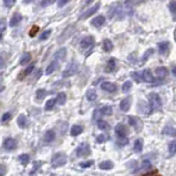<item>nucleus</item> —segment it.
<instances>
[{"label":"nucleus","instance_id":"79ce46f5","mask_svg":"<svg viewBox=\"0 0 176 176\" xmlns=\"http://www.w3.org/2000/svg\"><path fill=\"white\" fill-rule=\"evenodd\" d=\"M129 143V139L126 137H119L117 139V144L120 145V146H123V145H126Z\"/></svg>","mask_w":176,"mask_h":176},{"label":"nucleus","instance_id":"4be33fe9","mask_svg":"<svg viewBox=\"0 0 176 176\" xmlns=\"http://www.w3.org/2000/svg\"><path fill=\"white\" fill-rule=\"evenodd\" d=\"M56 68H58V61L54 60V61H52L51 63L48 66V68L46 69V74H48V76L51 74L52 72H54V70H56Z\"/></svg>","mask_w":176,"mask_h":176},{"label":"nucleus","instance_id":"393cba45","mask_svg":"<svg viewBox=\"0 0 176 176\" xmlns=\"http://www.w3.org/2000/svg\"><path fill=\"white\" fill-rule=\"evenodd\" d=\"M143 1H144V0H126L124 6L127 8H132V7H134V6H137V5H139V3H142Z\"/></svg>","mask_w":176,"mask_h":176},{"label":"nucleus","instance_id":"dca6fc26","mask_svg":"<svg viewBox=\"0 0 176 176\" xmlns=\"http://www.w3.org/2000/svg\"><path fill=\"white\" fill-rule=\"evenodd\" d=\"M116 69V60L115 59H110L106 64V68H105V71L106 72H113L115 71Z\"/></svg>","mask_w":176,"mask_h":176},{"label":"nucleus","instance_id":"9b49d317","mask_svg":"<svg viewBox=\"0 0 176 176\" xmlns=\"http://www.w3.org/2000/svg\"><path fill=\"white\" fill-rule=\"evenodd\" d=\"M131 103H132V99L130 98V96H127V98H125L124 100H122V102L120 103V108L122 111H124V112H126V111L130 110L131 108Z\"/></svg>","mask_w":176,"mask_h":176},{"label":"nucleus","instance_id":"09e8293b","mask_svg":"<svg viewBox=\"0 0 176 176\" xmlns=\"http://www.w3.org/2000/svg\"><path fill=\"white\" fill-rule=\"evenodd\" d=\"M169 11H171L173 15H175V12H176V2L175 1L169 2Z\"/></svg>","mask_w":176,"mask_h":176},{"label":"nucleus","instance_id":"f704fd0d","mask_svg":"<svg viewBox=\"0 0 176 176\" xmlns=\"http://www.w3.org/2000/svg\"><path fill=\"white\" fill-rule=\"evenodd\" d=\"M33 69H34V66H33V64H31V66H29L27 69H26L25 71L22 72V74H21V76H20V79H23L26 76H28V74H30L32 71H33Z\"/></svg>","mask_w":176,"mask_h":176},{"label":"nucleus","instance_id":"49530a36","mask_svg":"<svg viewBox=\"0 0 176 176\" xmlns=\"http://www.w3.org/2000/svg\"><path fill=\"white\" fill-rule=\"evenodd\" d=\"M7 174V166L5 164H0V176H5Z\"/></svg>","mask_w":176,"mask_h":176},{"label":"nucleus","instance_id":"a18cd8bd","mask_svg":"<svg viewBox=\"0 0 176 176\" xmlns=\"http://www.w3.org/2000/svg\"><path fill=\"white\" fill-rule=\"evenodd\" d=\"M38 31H39V27H37V26H33V27L31 28V30H30V32H29L30 37H34V36L37 34Z\"/></svg>","mask_w":176,"mask_h":176},{"label":"nucleus","instance_id":"a878e982","mask_svg":"<svg viewBox=\"0 0 176 176\" xmlns=\"http://www.w3.org/2000/svg\"><path fill=\"white\" fill-rule=\"evenodd\" d=\"M98 127L100 129V130H103V131H106L110 129V124H109L106 121L104 120H99L98 121Z\"/></svg>","mask_w":176,"mask_h":176},{"label":"nucleus","instance_id":"ea45409f","mask_svg":"<svg viewBox=\"0 0 176 176\" xmlns=\"http://www.w3.org/2000/svg\"><path fill=\"white\" fill-rule=\"evenodd\" d=\"M131 76L136 81L137 83L142 82V78H141V74H139V72H132V73H131Z\"/></svg>","mask_w":176,"mask_h":176},{"label":"nucleus","instance_id":"1a4fd4ad","mask_svg":"<svg viewBox=\"0 0 176 176\" xmlns=\"http://www.w3.org/2000/svg\"><path fill=\"white\" fill-rule=\"evenodd\" d=\"M99 8H100V3H96V5H94L92 8H90L89 10H86V12L83 13V15L81 16V19L84 20V19H88L89 17H91V16L93 15V13H95L96 11L99 10Z\"/></svg>","mask_w":176,"mask_h":176},{"label":"nucleus","instance_id":"c9c22d12","mask_svg":"<svg viewBox=\"0 0 176 176\" xmlns=\"http://www.w3.org/2000/svg\"><path fill=\"white\" fill-rule=\"evenodd\" d=\"M131 89H132V82H131V81H126V82L122 86L123 92H129Z\"/></svg>","mask_w":176,"mask_h":176},{"label":"nucleus","instance_id":"6e6552de","mask_svg":"<svg viewBox=\"0 0 176 176\" xmlns=\"http://www.w3.org/2000/svg\"><path fill=\"white\" fill-rule=\"evenodd\" d=\"M93 44H94V39H93V37H86L84 39L81 40L80 42V46L81 49H89V48H91V46H93Z\"/></svg>","mask_w":176,"mask_h":176},{"label":"nucleus","instance_id":"5fc2aeb1","mask_svg":"<svg viewBox=\"0 0 176 176\" xmlns=\"http://www.w3.org/2000/svg\"><path fill=\"white\" fill-rule=\"evenodd\" d=\"M142 176H162L161 174H159L157 172H153V173H147V174H144V175Z\"/></svg>","mask_w":176,"mask_h":176},{"label":"nucleus","instance_id":"4d7b16f0","mask_svg":"<svg viewBox=\"0 0 176 176\" xmlns=\"http://www.w3.org/2000/svg\"><path fill=\"white\" fill-rule=\"evenodd\" d=\"M31 1H32V0H23V2H25V3H30Z\"/></svg>","mask_w":176,"mask_h":176},{"label":"nucleus","instance_id":"6e6d98bb","mask_svg":"<svg viewBox=\"0 0 176 176\" xmlns=\"http://www.w3.org/2000/svg\"><path fill=\"white\" fill-rule=\"evenodd\" d=\"M5 66V60H3L1 56H0V69H2Z\"/></svg>","mask_w":176,"mask_h":176},{"label":"nucleus","instance_id":"7c9ffc66","mask_svg":"<svg viewBox=\"0 0 176 176\" xmlns=\"http://www.w3.org/2000/svg\"><path fill=\"white\" fill-rule=\"evenodd\" d=\"M46 95H48V92L46 90H43V89H39L36 92V96H37L38 100H42L43 98H46Z\"/></svg>","mask_w":176,"mask_h":176},{"label":"nucleus","instance_id":"39448f33","mask_svg":"<svg viewBox=\"0 0 176 176\" xmlns=\"http://www.w3.org/2000/svg\"><path fill=\"white\" fill-rule=\"evenodd\" d=\"M3 149L6 151H15L17 149V141L12 137H8V139H5V142H3Z\"/></svg>","mask_w":176,"mask_h":176},{"label":"nucleus","instance_id":"cd10ccee","mask_svg":"<svg viewBox=\"0 0 176 176\" xmlns=\"http://www.w3.org/2000/svg\"><path fill=\"white\" fill-rule=\"evenodd\" d=\"M163 133L165 135H169V136H172L174 137L175 136V129L172 126H166V127H164V130H163Z\"/></svg>","mask_w":176,"mask_h":176},{"label":"nucleus","instance_id":"c85d7f7f","mask_svg":"<svg viewBox=\"0 0 176 176\" xmlns=\"http://www.w3.org/2000/svg\"><path fill=\"white\" fill-rule=\"evenodd\" d=\"M96 92L95 90H89L88 92H86V99H88L89 101H95L96 100Z\"/></svg>","mask_w":176,"mask_h":176},{"label":"nucleus","instance_id":"473e14b6","mask_svg":"<svg viewBox=\"0 0 176 176\" xmlns=\"http://www.w3.org/2000/svg\"><path fill=\"white\" fill-rule=\"evenodd\" d=\"M30 59H31V56H30L29 53H25L21 56V59H20V64H21V66H25V64H27L28 62L30 61Z\"/></svg>","mask_w":176,"mask_h":176},{"label":"nucleus","instance_id":"2f4dec72","mask_svg":"<svg viewBox=\"0 0 176 176\" xmlns=\"http://www.w3.org/2000/svg\"><path fill=\"white\" fill-rule=\"evenodd\" d=\"M19 161H20V163L22 164V165H28V163H29V161H30V156L28 154H21L19 156Z\"/></svg>","mask_w":176,"mask_h":176},{"label":"nucleus","instance_id":"13d9d810","mask_svg":"<svg viewBox=\"0 0 176 176\" xmlns=\"http://www.w3.org/2000/svg\"><path fill=\"white\" fill-rule=\"evenodd\" d=\"M173 76H176V71H175V66L173 68Z\"/></svg>","mask_w":176,"mask_h":176},{"label":"nucleus","instance_id":"8fccbe9b","mask_svg":"<svg viewBox=\"0 0 176 176\" xmlns=\"http://www.w3.org/2000/svg\"><path fill=\"white\" fill-rule=\"evenodd\" d=\"M10 119H11V113L7 112V113H5V114L2 115V119H1V120H2V122H8Z\"/></svg>","mask_w":176,"mask_h":176},{"label":"nucleus","instance_id":"f8f14e48","mask_svg":"<svg viewBox=\"0 0 176 176\" xmlns=\"http://www.w3.org/2000/svg\"><path fill=\"white\" fill-rule=\"evenodd\" d=\"M104 22H105V18L103 17V16H98V17H95L91 21V23H92V26H94V27L99 28L104 25Z\"/></svg>","mask_w":176,"mask_h":176},{"label":"nucleus","instance_id":"a19ab883","mask_svg":"<svg viewBox=\"0 0 176 176\" xmlns=\"http://www.w3.org/2000/svg\"><path fill=\"white\" fill-rule=\"evenodd\" d=\"M93 163H94L93 161H88V162H82V163H80L79 165H80L81 167H83V169H88V167L92 166Z\"/></svg>","mask_w":176,"mask_h":176},{"label":"nucleus","instance_id":"c756f323","mask_svg":"<svg viewBox=\"0 0 176 176\" xmlns=\"http://www.w3.org/2000/svg\"><path fill=\"white\" fill-rule=\"evenodd\" d=\"M100 113L103 115H111L112 114V106H110V105H105V106L101 108Z\"/></svg>","mask_w":176,"mask_h":176},{"label":"nucleus","instance_id":"aec40b11","mask_svg":"<svg viewBox=\"0 0 176 176\" xmlns=\"http://www.w3.org/2000/svg\"><path fill=\"white\" fill-rule=\"evenodd\" d=\"M167 73H169V70L166 68H164V66H159V68H157L155 70V74L161 79L165 78L167 76Z\"/></svg>","mask_w":176,"mask_h":176},{"label":"nucleus","instance_id":"412c9836","mask_svg":"<svg viewBox=\"0 0 176 176\" xmlns=\"http://www.w3.org/2000/svg\"><path fill=\"white\" fill-rule=\"evenodd\" d=\"M82 132H83V127L80 126V125H73L71 131H70V134H71L72 136H78V135L81 134Z\"/></svg>","mask_w":176,"mask_h":176},{"label":"nucleus","instance_id":"de8ad7c7","mask_svg":"<svg viewBox=\"0 0 176 176\" xmlns=\"http://www.w3.org/2000/svg\"><path fill=\"white\" fill-rule=\"evenodd\" d=\"M16 0H3V3L7 8H11L13 5H15Z\"/></svg>","mask_w":176,"mask_h":176},{"label":"nucleus","instance_id":"c03bdc74","mask_svg":"<svg viewBox=\"0 0 176 176\" xmlns=\"http://www.w3.org/2000/svg\"><path fill=\"white\" fill-rule=\"evenodd\" d=\"M137 119L134 116H129V123H130V125H132V126H136L137 125Z\"/></svg>","mask_w":176,"mask_h":176},{"label":"nucleus","instance_id":"f03ea898","mask_svg":"<svg viewBox=\"0 0 176 176\" xmlns=\"http://www.w3.org/2000/svg\"><path fill=\"white\" fill-rule=\"evenodd\" d=\"M149 110L151 111H159L162 108V100L157 93H151L149 95Z\"/></svg>","mask_w":176,"mask_h":176},{"label":"nucleus","instance_id":"e433bc0d","mask_svg":"<svg viewBox=\"0 0 176 176\" xmlns=\"http://www.w3.org/2000/svg\"><path fill=\"white\" fill-rule=\"evenodd\" d=\"M169 153H171L172 155L175 154V151H176V142H175V139H173L171 143L169 144Z\"/></svg>","mask_w":176,"mask_h":176},{"label":"nucleus","instance_id":"a211bd4d","mask_svg":"<svg viewBox=\"0 0 176 176\" xmlns=\"http://www.w3.org/2000/svg\"><path fill=\"white\" fill-rule=\"evenodd\" d=\"M17 124L19 125V127H21V129H25V127L27 126L28 120H27V117H26V115L20 114L19 116H18V119H17Z\"/></svg>","mask_w":176,"mask_h":176},{"label":"nucleus","instance_id":"f3484780","mask_svg":"<svg viewBox=\"0 0 176 176\" xmlns=\"http://www.w3.org/2000/svg\"><path fill=\"white\" fill-rule=\"evenodd\" d=\"M99 167H100L101 169H104V171H109V169H112L113 167H114V164L111 161H104L99 164Z\"/></svg>","mask_w":176,"mask_h":176},{"label":"nucleus","instance_id":"7ed1b4c3","mask_svg":"<svg viewBox=\"0 0 176 176\" xmlns=\"http://www.w3.org/2000/svg\"><path fill=\"white\" fill-rule=\"evenodd\" d=\"M79 71V64L78 63H70L68 66H66V69L63 71V73H62V76L63 78H69V76H74L76 73H78Z\"/></svg>","mask_w":176,"mask_h":176},{"label":"nucleus","instance_id":"bf43d9fd","mask_svg":"<svg viewBox=\"0 0 176 176\" xmlns=\"http://www.w3.org/2000/svg\"><path fill=\"white\" fill-rule=\"evenodd\" d=\"M1 39H2V36H1V34H0V41H1Z\"/></svg>","mask_w":176,"mask_h":176},{"label":"nucleus","instance_id":"3c124183","mask_svg":"<svg viewBox=\"0 0 176 176\" xmlns=\"http://www.w3.org/2000/svg\"><path fill=\"white\" fill-rule=\"evenodd\" d=\"M6 20L5 19H1L0 20V32H2L3 30L6 29Z\"/></svg>","mask_w":176,"mask_h":176},{"label":"nucleus","instance_id":"0eeeda50","mask_svg":"<svg viewBox=\"0 0 176 176\" xmlns=\"http://www.w3.org/2000/svg\"><path fill=\"white\" fill-rule=\"evenodd\" d=\"M139 74H141L142 81H145V82H147V83H152V82H154V76H153V74H152V72L149 71V69L143 70Z\"/></svg>","mask_w":176,"mask_h":176},{"label":"nucleus","instance_id":"5701e85b","mask_svg":"<svg viewBox=\"0 0 176 176\" xmlns=\"http://www.w3.org/2000/svg\"><path fill=\"white\" fill-rule=\"evenodd\" d=\"M143 149V141L141 139H137L134 143V147H133V151L135 153H139V152Z\"/></svg>","mask_w":176,"mask_h":176},{"label":"nucleus","instance_id":"2eb2a0df","mask_svg":"<svg viewBox=\"0 0 176 176\" xmlns=\"http://www.w3.org/2000/svg\"><path fill=\"white\" fill-rule=\"evenodd\" d=\"M21 19H22V17H21V15L20 13H18V12H16L15 15L12 16V18L10 19V27H16L17 25H19V22L21 21Z\"/></svg>","mask_w":176,"mask_h":176},{"label":"nucleus","instance_id":"37998d69","mask_svg":"<svg viewBox=\"0 0 176 176\" xmlns=\"http://www.w3.org/2000/svg\"><path fill=\"white\" fill-rule=\"evenodd\" d=\"M50 34H51V30H46V31H44L43 33L40 36V40H42V41H43V40H46L50 37Z\"/></svg>","mask_w":176,"mask_h":176},{"label":"nucleus","instance_id":"58836bf2","mask_svg":"<svg viewBox=\"0 0 176 176\" xmlns=\"http://www.w3.org/2000/svg\"><path fill=\"white\" fill-rule=\"evenodd\" d=\"M153 53H154V50H153V49H149V50H147V51L144 53V56H143L142 61H143V62H145V61H146V60H147V59H149V56H151Z\"/></svg>","mask_w":176,"mask_h":176},{"label":"nucleus","instance_id":"20e7f679","mask_svg":"<svg viewBox=\"0 0 176 176\" xmlns=\"http://www.w3.org/2000/svg\"><path fill=\"white\" fill-rule=\"evenodd\" d=\"M90 153H91V149L88 143H82V144L76 149V155H78L79 157H86V156H88Z\"/></svg>","mask_w":176,"mask_h":176},{"label":"nucleus","instance_id":"423d86ee","mask_svg":"<svg viewBox=\"0 0 176 176\" xmlns=\"http://www.w3.org/2000/svg\"><path fill=\"white\" fill-rule=\"evenodd\" d=\"M115 133H116V135L119 137H126V135L129 134V130H127V127L124 124L120 123L115 127Z\"/></svg>","mask_w":176,"mask_h":176},{"label":"nucleus","instance_id":"864d4df0","mask_svg":"<svg viewBox=\"0 0 176 176\" xmlns=\"http://www.w3.org/2000/svg\"><path fill=\"white\" fill-rule=\"evenodd\" d=\"M143 165H144V166H143V169H151V163H149V162L145 161L144 163H143Z\"/></svg>","mask_w":176,"mask_h":176},{"label":"nucleus","instance_id":"ddd939ff","mask_svg":"<svg viewBox=\"0 0 176 176\" xmlns=\"http://www.w3.org/2000/svg\"><path fill=\"white\" fill-rule=\"evenodd\" d=\"M54 139H56V132H54L53 130L46 131V134H44V141H46V143H51L54 141Z\"/></svg>","mask_w":176,"mask_h":176},{"label":"nucleus","instance_id":"b1692460","mask_svg":"<svg viewBox=\"0 0 176 176\" xmlns=\"http://www.w3.org/2000/svg\"><path fill=\"white\" fill-rule=\"evenodd\" d=\"M103 49H104V51H106V52L112 51L113 43H112V41H111L110 39H105L104 41H103Z\"/></svg>","mask_w":176,"mask_h":176},{"label":"nucleus","instance_id":"4c0bfd02","mask_svg":"<svg viewBox=\"0 0 176 176\" xmlns=\"http://www.w3.org/2000/svg\"><path fill=\"white\" fill-rule=\"evenodd\" d=\"M108 139H109V136H108V135L100 134L98 137H96V142H98V143H104V142H106Z\"/></svg>","mask_w":176,"mask_h":176},{"label":"nucleus","instance_id":"bb28decb","mask_svg":"<svg viewBox=\"0 0 176 176\" xmlns=\"http://www.w3.org/2000/svg\"><path fill=\"white\" fill-rule=\"evenodd\" d=\"M66 93H63V92L59 93V94H58V98L56 99V102L58 103V104H60V105H63L64 103H66Z\"/></svg>","mask_w":176,"mask_h":176},{"label":"nucleus","instance_id":"f257e3e1","mask_svg":"<svg viewBox=\"0 0 176 176\" xmlns=\"http://www.w3.org/2000/svg\"><path fill=\"white\" fill-rule=\"evenodd\" d=\"M66 161H68V157H66V153H63V152H59V153H56V154L52 156L51 164L53 167H60V166L66 165Z\"/></svg>","mask_w":176,"mask_h":176},{"label":"nucleus","instance_id":"72a5a7b5","mask_svg":"<svg viewBox=\"0 0 176 176\" xmlns=\"http://www.w3.org/2000/svg\"><path fill=\"white\" fill-rule=\"evenodd\" d=\"M56 100H54V99H50V100L46 101V106H44V109H46V111L51 110V109L54 106V104H56Z\"/></svg>","mask_w":176,"mask_h":176},{"label":"nucleus","instance_id":"6ab92c4d","mask_svg":"<svg viewBox=\"0 0 176 176\" xmlns=\"http://www.w3.org/2000/svg\"><path fill=\"white\" fill-rule=\"evenodd\" d=\"M66 48H61V49L58 50V51L56 52V54H54V59H56V61H58V60H64V59H66Z\"/></svg>","mask_w":176,"mask_h":176},{"label":"nucleus","instance_id":"603ef678","mask_svg":"<svg viewBox=\"0 0 176 176\" xmlns=\"http://www.w3.org/2000/svg\"><path fill=\"white\" fill-rule=\"evenodd\" d=\"M68 2H69V0H59V1H58V6H59V7H63V6L66 5Z\"/></svg>","mask_w":176,"mask_h":176},{"label":"nucleus","instance_id":"9d476101","mask_svg":"<svg viewBox=\"0 0 176 176\" xmlns=\"http://www.w3.org/2000/svg\"><path fill=\"white\" fill-rule=\"evenodd\" d=\"M101 89H102L103 91H106V92L113 93L116 91V86H115L114 83H111V82H103V83L101 84Z\"/></svg>","mask_w":176,"mask_h":176},{"label":"nucleus","instance_id":"4468645a","mask_svg":"<svg viewBox=\"0 0 176 176\" xmlns=\"http://www.w3.org/2000/svg\"><path fill=\"white\" fill-rule=\"evenodd\" d=\"M169 46H171L169 42H167V41L161 42V43L159 44V53H161V54L167 53V51L169 50Z\"/></svg>","mask_w":176,"mask_h":176}]
</instances>
